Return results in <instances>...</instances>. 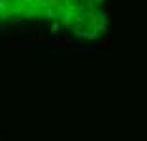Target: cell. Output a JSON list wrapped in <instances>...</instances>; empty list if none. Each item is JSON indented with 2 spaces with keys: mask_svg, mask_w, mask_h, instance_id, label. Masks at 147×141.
<instances>
[{
  "mask_svg": "<svg viewBox=\"0 0 147 141\" xmlns=\"http://www.w3.org/2000/svg\"><path fill=\"white\" fill-rule=\"evenodd\" d=\"M108 0H0V25L32 23L94 38L106 26Z\"/></svg>",
  "mask_w": 147,
  "mask_h": 141,
  "instance_id": "obj_1",
  "label": "cell"
}]
</instances>
